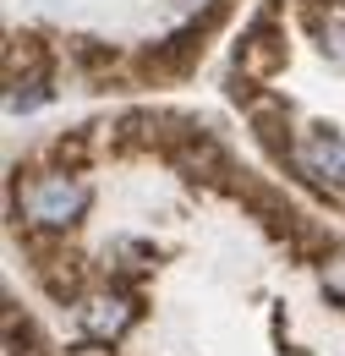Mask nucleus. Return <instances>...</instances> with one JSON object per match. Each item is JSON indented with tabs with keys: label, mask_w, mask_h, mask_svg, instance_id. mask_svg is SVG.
<instances>
[{
	"label": "nucleus",
	"mask_w": 345,
	"mask_h": 356,
	"mask_svg": "<svg viewBox=\"0 0 345 356\" xmlns=\"http://www.w3.org/2000/svg\"><path fill=\"white\" fill-rule=\"evenodd\" d=\"M225 17H230V0H209L186 28H175L170 39L148 44L137 55V83H181L186 72H198V60L209 49V33H214Z\"/></svg>",
	"instance_id": "nucleus-1"
},
{
	"label": "nucleus",
	"mask_w": 345,
	"mask_h": 356,
	"mask_svg": "<svg viewBox=\"0 0 345 356\" xmlns=\"http://www.w3.org/2000/svg\"><path fill=\"white\" fill-rule=\"evenodd\" d=\"M93 192H88L83 176L72 170H44V176L22 181V209H28V225H44V230H72V225L88 214Z\"/></svg>",
	"instance_id": "nucleus-2"
},
{
	"label": "nucleus",
	"mask_w": 345,
	"mask_h": 356,
	"mask_svg": "<svg viewBox=\"0 0 345 356\" xmlns=\"http://www.w3.org/2000/svg\"><path fill=\"white\" fill-rule=\"evenodd\" d=\"M165 159H170L186 181H198V186H214V192H230V197H236V186H241V170H236L230 148H225L209 127H192Z\"/></svg>",
	"instance_id": "nucleus-3"
},
{
	"label": "nucleus",
	"mask_w": 345,
	"mask_h": 356,
	"mask_svg": "<svg viewBox=\"0 0 345 356\" xmlns=\"http://www.w3.org/2000/svg\"><path fill=\"white\" fill-rule=\"evenodd\" d=\"M280 0H268L258 17H252V28L236 39V72H247V77H274V72H285V60H291V44H285V33H280Z\"/></svg>",
	"instance_id": "nucleus-4"
},
{
	"label": "nucleus",
	"mask_w": 345,
	"mask_h": 356,
	"mask_svg": "<svg viewBox=\"0 0 345 356\" xmlns=\"http://www.w3.org/2000/svg\"><path fill=\"white\" fill-rule=\"evenodd\" d=\"M137 318H143L137 291H131V296H115V291L83 296V334H88V340H104V346H115V340L127 334Z\"/></svg>",
	"instance_id": "nucleus-5"
},
{
	"label": "nucleus",
	"mask_w": 345,
	"mask_h": 356,
	"mask_svg": "<svg viewBox=\"0 0 345 356\" xmlns=\"http://www.w3.org/2000/svg\"><path fill=\"white\" fill-rule=\"evenodd\" d=\"M247 121H252V137H258V148L268 159H280V165H291V154H296V132H291V104L280 99V93H258V104L247 110Z\"/></svg>",
	"instance_id": "nucleus-6"
},
{
	"label": "nucleus",
	"mask_w": 345,
	"mask_h": 356,
	"mask_svg": "<svg viewBox=\"0 0 345 356\" xmlns=\"http://www.w3.org/2000/svg\"><path fill=\"white\" fill-rule=\"evenodd\" d=\"M33 274H39V285L55 296V302H83L88 280H93V268H88L83 252H49V258L33 264Z\"/></svg>",
	"instance_id": "nucleus-7"
},
{
	"label": "nucleus",
	"mask_w": 345,
	"mask_h": 356,
	"mask_svg": "<svg viewBox=\"0 0 345 356\" xmlns=\"http://www.w3.org/2000/svg\"><path fill=\"white\" fill-rule=\"evenodd\" d=\"M49 72H55V60H49V44L39 33H11V44H6V83H17V77H49Z\"/></svg>",
	"instance_id": "nucleus-8"
},
{
	"label": "nucleus",
	"mask_w": 345,
	"mask_h": 356,
	"mask_svg": "<svg viewBox=\"0 0 345 356\" xmlns=\"http://www.w3.org/2000/svg\"><path fill=\"white\" fill-rule=\"evenodd\" d=\"M66 60H72L83 77H110V66H115V44H110V39H88V33H83V39L66 44Z\"/></svg>",
	"instance_id": "nucleus-9"
},
{
	"label": "nucleus",
	"mask_w": 345,
	"mask_h": 356,
	"mask_svg": "<svg viewBox=\"0 0 345 356\" xmlns=\"http://www.w3.org/2000/svg\"><path fill=\"white\" fill-rule=\"evenodd\" d=\"M88 154H93V132L77 127V132H61L49 143V159H55V170H83Z\"/></svg>",
	"instance_id": "nucleus-10"
},
{
	"label": "nucleus",
	"mask_w": 345,
	"mask_h": 356,
	"mask_svg": "<svg viewBox=\"0 0 345 356\" xmlns=\"http://www.w3.org/2000/svg\"><path fill=\"white\" fill-rule=\"evenodd\" d=\"M39 346L44 340H39V329H33V318L17 312V307H6V351L22 356V351H39Z\"/></svg>",
	"instance_id": "nucleus-11"
},
{
	"label": "nucleus",
	"mask_w": 345,
	"mask_h": 356,
	"mask_svg": "<svg viewBox=\"0 0 345 356\" xmlns=\"http://www.w3.org/2000/svg\"><path fill=\"white\" fill-rule=\"evenodd\" d=\"M72 356H115V351H110L104 340H93V346H83V351H72Z\"/></svg>",
	"instance_id": "nucleus-12"
},
{
	"label": "nucleus",
	"mask_w": 345,
	"mask_h": 356,
	"mask_svg": "<svg viewBox=\"0 0 345 356\" xmlns=\"http://www.w3.org/2000/svg\"><path fill=\"white\" fill-rule=\"evenodd\" d=\"M22 356H44V346H39V351H22Z\"/></svg>",
	"instance_id": "nucleus-13"
}]
</instances>
